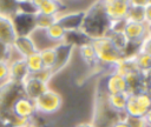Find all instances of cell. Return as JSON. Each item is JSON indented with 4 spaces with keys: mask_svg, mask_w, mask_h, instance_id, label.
<instances>
[{
    "mask_svg": "<svg viewBox=\"0 0 151 127\" xmlns=\"http://www.w3.org/2000/svg\"><path fill=\"white\" fill-rule=\"evenodd\" d=\"M5 126V120L0 118V127H4Z\"/></svg>",
    "mask_w": 151,
    "mask_h": 127,
    "instance_id": "d590c367",
    "label": "cell"
},
{
    "mask_svg": "<svg viewBox=\"0 0 151 127\" xmlns=\"http://www.w3.org/2000/svg\"><path fill=\"white\" fill-rule=\"evenodd\" d=\"M144 120H145V122H146V125L149 126V127H151V108L146 112V114L144 115Z\"/></svg>",
    "mask_w": 151,
    "mask_h": 127,
    "instance_id": "d6a6232c",
    "label": "cell"
},
{
    "mask_svg": "<svg viewBox=\"0 0 151 127\" xmlns=\"http://www.w3.org/2000/svg\"><path fill=\"white\" fill-rule=\"evenodd\" d=\"M39 54H40L44 68L52 71V68H53V66L55 63V48H54V45H51L48 47L39 49Z\"/></svg>",
    "mask_w": 151,
    "mask_h": 127,
    "instance_id": "ffe728a7",
    "label": "cell"
},
{
    "mask_svg": "<svg viewBox=\"0 0 151 127\" xmlns=\"http://www.w3.org/2000/svg\"><path fill=\"white\" fill-rule=\"evenodd\" d=\"M123 33H124V35L127 39L130 45L139 47L142 41L147 35L146 24L145 22H129V21H126Z\"/></svg>",
    "mask_w": 151,
    "mask_h": 127,
    "instance_id": "7c38bea8",
    "label": "cell"
},
{
    "mask_svg": "<svg viewBox=\"0 0 151 127\" xmlns=\"http://www.w3.org/2000/svg\"><path fill=\"white\" fill-rule=\"evenodd\" d=\"M103 92L105 95L127 93V85L125 78L112 71L109 72L103 79Z\"/></svg>",
    "mask_w": 151,
    "mask_h": 127,
    "instance_id": "30bf717a",
    "label": "cell"
},
{
    "mask_svg": "<svg viewBox=\"0 0 151 127\" xmlns=\"http://www.w3.org/2000/svg\"><path fill=\"white\" fill-rule=\"evenodd\" d=\"M110 127H129V125H127V122L125 121L124 116H122V118H119L118 120H116Z\"/></svg>",
    "mask_w": 151,
    "mask_h": 127,
    "instance_id": "4dcf8cb0",
    "label": "cell"
},
{
    "mask_svg": "<svg viewBox=\"0 0 151 127\" xmlns=\"http://www.w3.org/2000/svg\"><path fill=\"white\" fill-rule=\"evenodd\" d=\"M74 127H97L92 121H80Z\"/></svg>",
    "mask_w": 151,
    "mask_h": 127,
    "instance_id": "1f68e13d",
    "label": "cell"
},
{
    "mask_svg": "<svg viewBox=\"0 0 151 127\" xmlns=\"http://www.w3.org/2000/svg\"><path fill=\"white\" fill-rule=\"evenodd\" d=\"M44 34L48 41H51L53 45H57L59 42H63L66 35V31L63 28V26L59 22L52 24L47 29L44 31Z\"/></svg>",
    "mask_w": 151,
    "mask_h": 127,
    "instance_id": "d6986e66",
    "label": "cell"
},
{
    "mask_svg": "<svg viewBox=\"0 0 151 127\" xmlns=\"http://www.w3.org/2000/svg\"><path fill=\"white\" fill-rule=\"evenodd\" d=\"M25 127H37V126L33 123V120H32V122H31V123H28V125H27V126H25Z\"/></svg>",
    "mask_w": 151,
    "mask_h": 127,
    "instance_id": "8d00e7d4",
    "label": "cell"
},
{
    "mask_svg": "<svg viewBox=\"0 0 151 127\" xmlns=\"http://www.w3.org/2000/svg\"><path fill=\"white\" fill-rule=\"evenodd\" d=\"M63 103H64L63 95L58 91L51 87L44 94H41L38 99L34 100L37 114L45 115V116L58 113L61 109Z\"/></svg>",
    "mask_w": 151,
    "mask_h": 127,
    "instance_id": "3957f363",
    "label": "cell"
},
{
    "mask_svg": "<svg viewBox=\"0 0 151 127\" xmlns=\"http://www.w3.org/2000/svg\"><path fill=\"white\" fill-rule=\"evenodd\" d=\"M54 48H55V63L52 68L53 75L60 73L63 69H65L67 67V65L72 60L76 47L63 41V42L54 45Z\"/></svg>",
    "mask_w": 151,
    "mask_h": 127,
    "instance_id": "52a82bcc",
    "label": "cell"
},
{
    "mask_svg": "<svg viewBox=\"0 0 151 127\" xmlns=\"http://www.w3.org/2000/svg\"><path fill=\"white\" fill-rule=\"evenodd\" d=\"M129 93H119V94H111L106 95V106L110 111L116 113L117 115H124V111L126 107Z\"/></svg>",
    "mask_w": 151,
    "mask_h": 127,
    "instance_id": "e0dca14e",
    "label": "cell"
},
{
    "mask_svg": "<svg viewBox=\"0 0 151 127\" xmlns=\"http://www.w3.org/2000/svg\"><path fill=\"white\" fill-rule=\"evenodd\" d=\"M19 11L18 0H0V15L12 19Z\"/></svg>",
    "mask_w": 151,
    "mask_h": 127,
    "instance_id": "44dd1931",
    "label": "cell"
},
{
    "mask_svg": "<svg viewBox=\"0 0 151 127\" xmlns=\"http://www.w3.org/2000/svg\"><path fill=\"white\" fill-rule=\"evenodd\" d=\"M20 85H21L22 95L33 100V101L35 99H38L41 94H44L50 88V83L44 82V81L37 79L35 76H33L31 74Z\"/></svg>",
    "mask_w": 151,
    "mask_h": 127,
    "instance_id": "ba28073f",
    "label": "cell"
},
{
    "mask_svg": "<svg viewBox=\"0 0 151 127\" xmlns=\"http://www.w3.org/2000/svg\"><path fill=\"white\" fill-rule=\"evenodd\" d=\"M138 52H143L151 55V35H146V38L142 41L138 47Z\"/></svg>",
    "mask_w": 151,
    "mask_h": 127,
    "instance_id": "83f0119b",
    "label": "cell"
},
{
    "mask_svg": "<svg viewBox=\"0 0 151 127\" xmlns=\"http://www.w3.org/2000/svg\"><path fill=\"white\" fill-rule=\"evenodd\" d=\"M7 76H8V67H7V63L0 61V81H2V82L6 81L7 80Z\"/></svg>",
    "mask_w": 151,
    "mask_h": 127,
    "instance_id": "f546056e",
    "label": "cell"
},
{
    "mask_svg": "<svg viewBox=\"0 0 151 127\" xmlns=\"http://www.w3.org/2000/svg\"><path fill=\"white\" fill-rule=\"evenodd\" d=\"M145 91H146V93L150 95V98H151V83H149V85H146V88H145Z\"/></svg>",
    "mask_w": 151,
    "mask_h": 127,
    "instance_id": "e575fe53",
    "label": "cell"
},
{
    "mask_svg": "<svg viewBox=\"0 0 151 127\" xmlns=\"http://www.w3.org/2000/svg\"><path fill=\"white\" fill-rule=\"evenodd\" d=\"M133 60L136 63V67L140 72H145L151 68V55L143 53V52H137L133 55Z\"/></svg>",
    "mask_w": 151,
    "mask_h": 127,
    "instance_id": "603a6c76",
    "label": "cell"
},
{
    "mask_svg": "<svg viewBox=\"0 0 151 127\" xmlns=\"http://www.w3.org/2000/svg\"><path fill=\"white\" fill-rule=\"evenodd\" d=\"M35 27L39 31H45L52 24L57 21V16H51V15H45L40 13H35Z\"/></svg>",
    "mask_w": 151,
    "mask_h": 127,
    "instance_id": "d4e9b609",
    "label": "cell"
},
{
    "mask_svg": "<svg viewBox=\"0 0 151 127\" xmlns=\"http://www.w3.org/2000/svg\"><path fill=\"white\" fill-rule=\"evenodd\" d=\"M103 9L110 21L125 20L130 8L129 0H105L101 1Z\"/></svg>",
    "mask_w": 151,
    "mask_h": 127,
    "instance_id": "8992f818",
    "label": "cell"
},
{
    "mask_svg": "<svg viewBox=\"0 0 151 127\" xmlns=\"http://www.w3.org/2000/svg\"><path fill=\"white\" fill-rule=\"evenodd\" d=\"M35 14L24 13L18 11V13L12 18L14 29L17 35H32L37 29L35 27Z\"/></svg>",
    "mask_w": 151,
    "mask_h": 127,
    "instance_id": "8fae6325",
    "label": "cell"
},
{
    "mask_svg": "<svg viewBox=\"0 0 151 127\" xmlns=\"http://www.w3.org/2000/svg\"><path fill=\"white\" fill-rule=\"evenodd\" d=\"M144 22L146 25L151 24V0H149L147 5L144 7Z\"/></svg>",
    "mask_w": 151,
    "mask_h": 127,
    "instance_id": "f1b7e54d",
    "label": "cell"
},
{
    "mask_svg": "<svg viewBox=\"0 0 151 127\" xmlns=\"http://www.w3.org/2000/svg\"><path fill=\"white\" fill-rule=\"evenodd\" d=\"M125 20L129 22H144V7L136 6L130 2L129 13Z\"/></svg>",
    "mask_w": 151,
    "mask_h": 127,
    "instance_id": "cb8c5ba5",
    "label": "cell"
},
{
    "mask_svg": "<svg viewBox=\"0 0 151 127\" xmlns=\"http://www.w3.org/2000/svg\"><path fill=\"white\" fill-rule=\"evenodd\" d=\"M33 4L35 6L37 13L51 16H58L64 12L65 8V5L57 0H33Z\"/></svg>",
    "mask_w": 151,
    "mask_h": 127,
    "instance_id": "9a60e30c",
    "label": "cell"
},
{
    "mask_svg": "<svg viewBox=\"0 0 151 127\" xmlns=\"http://www.w3.org/2000/svg\"><path fill=\"white\" fill-rule=\"evenodd\" d=\"M7 67H8L7 80H9V81H13V82H17V83H21L29 75V72L27 69L25 59H22V58L15 56L14 59H12L7 63Z\"/></svg>",
    "mask_w": 151,
    "mask_h": 127,
    "instance_id": "5bb4252c",
    "label": "cell"
},
{
    "mask_svg": "<svg viewBox=\"0 0 151 127\" xmlns=\"http://www.w3.org/2000/svg\"><path fill=\"white\" fill-rule=\"evenodd\" d=\"M125 121L127 122L129 127H147L144 118H136V116H127L124 115Z\"/></svg>",
    "mask_w": 151,
    "mask_h": 127,
    "instance_id": "4316f807",
    "label": "cell"
},
{
    "mask_svg": "<svg viewBox=\"0 0 151 127\" xmlns=\"http://www.w3.org/2000/svg\"><path fill=\"white\" fill-rule=\"evenodd\" d=\"M35 115H37V111H35L34 101L24 95H20L11 106L9 116L25 121H32Z\"/></svg>",
    "mask_w": 151,
    "mask_h": 127,
    "instance_id": "5b68a950",
    "label": "cell"
},
{
    "mask_svg": "<svg viewBox=\"0 0 151 127\" xmlns=\"http://www.w3.org/2000/svg\"><path fill=\"white\" fill-rule=\"evenodd\" d=\"M91 44L96 52L97 61L103 67H110L112 69L116 63H118L125 58L124 54L114 46L109 35H103L92 39Z\"/></svg>",
    "mask_w": 151,
    "mask_h": 127,
    "instance_id": "7a4b0ae2",
    "label": "cell"
},
{
    "mask_svg": "<svg viewBox=\"0 0 151 127\" xmlns=\"http://www.w3.org/2000/svg\"><path fill=\"white\" fill-rule=\"evenodd\" d=\"M17 36L12 19L0 15V41L7 45H12Z\"/></svg>",
    "mask_w": 151,
    "mask_h": 127,
    "instance_id": "ac0fdd59",
    "label": "cell"
},
{
    "mask_svg": "<svg viewBox=\"0 0 151 127\" xmlns=\"http://www.w3.org/2000/svg\"><path fill=\"white\" fill-rule=\"evenodd\" d=\"M78 49V54L80 60L83 61V63L87 67H90V69H94L96 67L99 66L98 61H97V56H96V52L92 47L91 41H87L85 44H81L80 46L77 47Z\"/></svg>",
    "mask_w": 151,
    "mask_h": 127,
    "instance_id": "2e32d148",
    "label": "cell"
},
{
    "mask_svg": "<svg viewBox=\"0 0 151 127\" xmlns=\"http://www.w3.org/2000/svg\"><path fill=\"white\" fill-rule=\"evenodd\" d=\"M4 127H18V126L14 122L9 121V120H5V126Z\"/></svg>",
    "mask_w": 151,
    "mask_h": 127,
    "instance_id": "836d02e7",
    "label": "cell"
},
{
    "mask_svg": "<svg viewBox=\"0 0 151 127\" xmlns=\"http://www.w3.org/2000/svg\"><path fill=\"white\" fill-rule=\"evenodd\" d=\"M150 108H151V98L146 93V91L129 93L124 115L144 118V115Z\"/></svg>",
    "mask_w": 151,
    "mask_h": 127,
    "instance_id": "277c9868",
    "label": "cell"
},
{
    "mask_svg": "<svg viewBox=\"0 0 151 127\" xmlns=\"http://www.w3.org/2000/svg\"><path fill=\"white\" fill-rule=\"evenodd\" d=\"M14 58H15V53L12 48V45H7L0 41V61L8 63Z\"/></svg>",
    "mask_w": 151,
    "mask_h": 127,
    "instance_id": "484cf974",
    "label": "cell"
},
{
    "mask_svg": "<svg viewBox=\"0 0 151 127\" xmlns=\"http://www.w3.org/2000/svg\"><path fill=\"white\" fill-rule=\"evenodd\" d=\"M84 18L85 11L63 12L57 16V22H59L66 32H77L81 29Z\"/></svg>",
    "mask_w": 151,
    "mask_h": 127,
    "instance_id": "9c48e42d",
    "label": "cell"
},
{
    "mask_svg": "<svg viewBox=\"0 0 151 127\" xmlns=\"http://www.w3.org/2000/svg\"><path fill=\"white\" fill-rule=\"evenodd\" d=\"M25 62H26V66H27V69H28L29 74H35V73L40 72L41 69H44V65H42L39 51L31 54L29 56H27L25 59Z\"/></svg>",
    "mask_w": 151,
    "mask_h": 127,
    "instance_id": "7402d4cb",
    "label": "cell"
},
{
    "mask_svg": "<svg viewBox=\"0 0 151 127\" xmlns=\"http://www.w3.org/2000/svg\"><path fill=\"white\" fill-rule=\"evenodd\" d=\"M110 20L107 19L101 1L92 4L85 11V18L80 32L91 41L92 39L106 35L109 33Z\"/></svg>",
    "mask_w": 151,
    "mask_h": 127,
    "instance_id": "6da1fadb",
    "label": "cell"
},
{
    "mask_svg": "<svg viewBox=\"0 0 151 127\" xmlns=\"http://www.w3.org/2000/svg\"><path fill=\"white\" fill-rule=\"evenodd\" d=\"M12 48L17 56L26 59L31 54L38 52V47L31 35H17L12 42Z\"/></svg>",
    "mask_w": 151,
    "mask_h": 127,
    "instance_id": "4fadbf2b",
    "label": "cell"
}]
</instances>
